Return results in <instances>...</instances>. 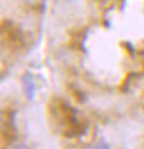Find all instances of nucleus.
I'll use <instances>...</instances> for the list:
<instances>
[{
  "mask_svg": "<svg viewBox=\"0 0 144 149\" xmlns=\"http://www.w3.org/2000/svg\"><path fill=\"white\" fill-rule=\"evenodd\" d=\"M92 149H110V145H108L107 142L101 141V142H98L96 145H94V146H92Z\"/></svg>",
  "mask_w": 144,
  "mask_h": 149,
  "instance_id": "obj_2",
  "label": "nucleus"
},
{
  "mask_svg": "<svg viewBox=\"0 0 144 149\" xmlns=\"http://www.w3.org/2000/svg\"><path fill=\"white\" fill-rule=\"evenodd\" d=\"M23 90H25V94L29 100H33L35 97V91H36V83H35V78L30 72H26L23 74Z\"/></svg>",
  "mask_w": 144,
  "mask_h": 149,
  "instance_id": "obj_1",
  "label": "nucleus"
},
{
  "mask_svg": "<svg viewBox=\"0 0 144 149\" xmlns=\"http://www.w3.org/2000/svg\"><path fill=\"white\" fill-rule=\"evenodd\" d=\"M12 149H30V146L26 145V143H17V145H14Z\"/></svg>",
  "mask_w": 144,
  "mask_h": 149,
  "instance_id": "obj_3",
  "label": "nucleus"
}]
</instances>
